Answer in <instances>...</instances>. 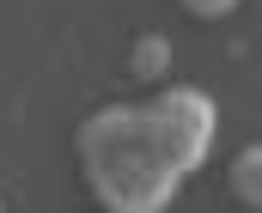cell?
Masks as SVG:
<instances>
[{"mask_svg":"<svg viewBox=\"0 0 262 213\" xmlns=\"http://www.w3.org/2000/svg\"><path fill=\"white\" fill-rule=\"evenodd\" d=\"M73 146H79L85 189L110 213H159L171 207V195L183 183V171L171 164L146 104H104L98 116L79 122Z\"/></svg>","mask_w":262,"mask_h":213,"instance_id":"6da1fadb","label":"cell"},{"mask_svg":"<svg viewBox=\"0 0 262 213\" xmlns=\"http://www.w3.org/2000/svg\"><path fill=\"white\" fill-rule=\"evenodd\" d=\"M146 116H152L159 140H165L171 164H177L183 177H189L201 158L213 152V134H220V110H213V98H207V91H195V85H165V91H152Z\"/></svg>","mask_w":262,"mask_h":213,"instance_id":"7a4b0ae2","label":"cell"},{"mask_svg":"<svg viewBox=\"0 0 262 213\" xmlns=\"http://www.w3.org/2000/svg\"><path fill=\"white\" fill-rule=\"evenodd\" d=\"M256 171H262V152H256V146H244V152H238V164H232V195H238L244 207H256V201H262Z\"/></svg>","mask_w":262,"mask_h":213,"instance_id":"3957f363","label":"cell"},{"mask_svg":"<svg viewBox=\"0 0 262 213\" xmlns=\"http://www.w3.org/2000/svg\"><path fill=\"white\" fill-rule=\"evenodd\" d=\"M165 67H171V43H165V37H140V43H134V73H140V79H159Z\"/></svg>","mask_w":262,"mask_h":213,"instance_id":"277c9868","label":"cell"},{"mask_svg":"<svg viewBox=\"0 0 262 213\" xmlns=\"http://www.w3.org/2000/svg\"><path fill=\"white\" fill-rule=\"evenodd\" d=\"M177 6H183V12H195V18H226L238 0H177Z\"/></svg>","mask_w":262,"mask_h":213,"instance_id":"5b68a950","label":"cell"}]
</instances>
